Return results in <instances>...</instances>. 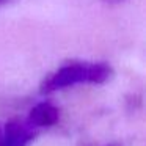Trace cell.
<instances>
[{
	"label": "cell",
	"instance_id": "6da1fadb",
	"mask_svg": "<svg viewBox=\"0 0 146 146\" xmlns=\"http://www.w3.org/2000/svg\"><path fill=\"white\" fill-rule=\"evenodd\" d=\"M111 69L104 63H71L60 68L42 85V93H50L77 83H102L110 77Z\"/></svg>",
	"mask_w": 146,
	"mask_h": 146
},
{
	"label": "cell",
	"instance_id": "7a4b0ae2",
	"mask_svg": "<svg viewBox=\"0 0 146 146\" xmlns=\"http://www.w3.org/2000/svg\"><path fill=\"white\" fill-rule=\"evenodd\" d=\"M2 135H3V146H24L32 138V132L16 121L7 124V129L5 132H2Z\"/></svg>",
	"mask_w": 146,
	"mask_h": 146
},
{
	"label": "cell",
	"instance_id": "3957f363",
	"mask_svg": "<svg viewBox=\"0 0 146 146\" xmlns=\"http://www.w3.org/2000/svg\"><path fill=\"white\" fill-rule=\"evenodd\" d=\"M57 119L58 110L47 102L38 104L30 111V124H33V126H52V124L57 123Z\"/></svg>",
	"mask_w": 146,
	"mask_h": 146
},
{
	"label": "cell",
	"instance_id": "277c9868",
	"mask_svg": "<svg viewBox=\"0 0 146 146\" xmlns=\"http://www.w3.org/2000/svg\"><path fill=\"white\" fill-rule=\"evenodd\" d=\"M0 146H3V135H2V130H0Z\"/></svg>",
	"mask_w": 146,
	"mask_h": 146
},
{
	"label": "cell",
	"instance_id": "5b68a950",
	"mask_svg": "<svg viewBox=\"0 0 146 146\" xmlns=\"http://www.w3.org/2000/svg\"><path fill=\"white\" fill-rule=\"evenodd\" d=\"M7 2H8V0H0V7H2V5H5Z\"/></svg>",
	"mask_w": 146,
	"mask_h": 146
},
{
	"label": "cell",
	"instance_id": "8992f818",
	"mask_svg": "<svg viewBox=\"0 0 146 146\" xmlns=\"http://www.w3.org/2000/svg\"><path fill=\"white\" fill-rule=\"evenodd\" d=\"M105 2H123V0H105Z\"/></svg>",
	"mask_w": 146,
	"mask_h": 146
}]
</instances>
